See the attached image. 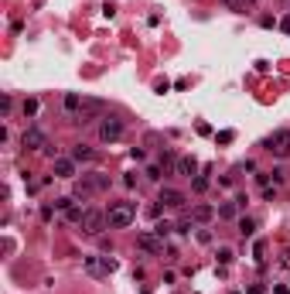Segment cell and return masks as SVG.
Listing matches in <instances>:
<instances>
[{"mask_svg": "<svg viewBox=\"0 0 290 294\" xmlns=\"http://www.w3.org/2000/svg\"><path fill=\"white\" fill-rule=\"evenodd\" d=\"M99 192H109V175H103V171H96V175H82L79 181H75V199H92V195H99Z\"/></svg>", "mask_w": 290, "mask_h": 294, "instance_id": "cell-1", "label": "cell"}, {"mask_svg": "<svg viewBox=\"0 0 290 294\" xmlns=\"http://www.w3.org/2000/svg\"><path fill=\"white\" fill-rule=\"evenodd\" d=\"M106 219H109L113 229H127V226H133V219H137V206L133 202H113L109 212H106Z\"/></svg>", "mask_w": 290, "mask_h": 294, "instance_id": "cell-2", "label": "cell"}, {"mask_svg": "<svg viewBox=\"0 0 290 294\" xmlns=\"http://www.w3.org/2000/svg\"><path fill=\"white\" fill-rule=\"evenodd\" d=\"M106 222H109V219H106V212H99V209H85L79 226H82L85 236H99V233L106 229Z\"/></svg>", "mask_w": 290, "mask_h": 294, "instance_id": "cell-3", "label": "cell"}, {"mask_svg": "<svg viewBox=\"0 0 290 294\" xmlns=\"http://www.w3.org/2000/svg\"><path fill=\"white\" fill-rule=\"evenodd\" d=\"M123 130H127V123H123L120 117H103V123H99V141L113 144V141L123 137Z\"/></svg>", "mask_w": 290, "mask_h": 294, "instance_id": "cell-4", "label": "cell"}, {"mask_svg": "<svg viewBox=\"0 0 290 294\" xmlns=\"http://www.w3.org/2000/svg\"><path fill=\"white\" fill-rule=\"evenodd\" d=\"M157 202H160L164 209H185L188 195H185V192H178V188H171V185H160V192H157Z\"/></svg>", "mask_w": 290, "mask_h": 294, "instance_id": "cell-5", "label": "cell"}, {"mask_svg": "<svg viewBox=\"0 0 290 294\" xmlns=\"http://www.w3.org/2000/svg\"><path fill=\"white\" fill-rule=\"evenodd\" d=\"M266 150L273 157H290V130H277L266 137Z\"/></svg>", "mask_w": 290, "mask_h": 294, "instance_id": "cell-6", "label": "cell"}, {"mask_svg": "<svg viewBox=\"0 0 290 294\" xmlns=\"http://www.w3.org/2000/svg\"><path fill=\"white\" fill-rule=\"evenodd\" d=\"M21 147H24V150H45V147H48L45 130H41V127H27V130L21 134Z\"/></svg>", "mask_w": 290, "mask_h": 294, "instance_id": "cell-7", "label": "cell"}, {"mask_svg": "<svg viewBox=\"0 0 290 294\" xmlns=\"http://www.w3.org/2000/svg\"><path fill=\"white\" fill-rule=\"evenodd\" d=\"M137 246H140V250H147V253H154V257H160V253H164V239H160L154 229L137 236Z\"/></svg>", "mask_w": 290, "mask_h": 294, "instance_id": "cell-8", "label": "cell"}, {"mask_svg": "<svg viewBox=\"0 0 290 294\" xmlns=\"http://www.w3.org/2000/svg\"><path fill=\"white\" fill-rule=\"evenodd\" d=\"M85 270L92 274V277H99V274H113L116 270V260H109V257H85Z\"/></svg>", "mask_w": 290, "mask_h": 294, "instance_id": "cell-9", "label": "cell"}, {"mask_svg": "<svg viewBox=\"0 0 290 294\" xmlns=\"http://www.w3.org/2000/svg\"><path fill=\"white\" fill-rule=\"evenodd\" d=\"M52 171H55V178H75V161L72 157H55Z\"/></svg>", "mask_w": 290, "mask_h": 294, "instance_id": "cell-10", "label": "cell"}, {"mask_svg": "<svg viewBox=\"0 0 290 294\" xmlns=\"http://www.w3.org/2000/svg\"><path fill=\"white\" fill-rule=\"evenodd\" d=\"M178 175H185V178H195V175H198V161H195L191 154L178 157Z\"/></svg>", "mask_w": 290, "mask_h": 294, "instance_id": "cell-11", "label": "cell"}, {"mask_svg": "<svg viewBox=\"0 0 290 294\" xmlns=\"http://www.w3.org/2000/svg\"><path fill=\"white\" fill-rule=\"evenodd\" d=\"M160 168H164L167 175H171V171H178V157H174V150H171V147H164V150H160Z\"/></svg>", "mask_w": 290, "mask_h": 294, "instance_id": "cell-12", "label": "cell"}, {"mask_svg": "<svg viewBox=\"0 0 290 294\" xmlns=\"http://www.w3.org/2000/svg\"><path fill=\"white\" fill-rule=\"evenodd\" d=\"M92 157H96V150L89 144H75L72 147V161H92Z\"/></svg>", "mask_w": 290, "mask_h": 294, "instance_id": "cell-13", "label": "cell"}, {"mask_svg": "<svg viewBox=\"0 0 290 294\" xmlns=\"http://www.w3.org/2000/svg\"><path fill=\"white\" fill-rule=\"evenodd\" d=\"M191 216H195V222H212L215 219V209H212V206H195Z\"/></svg>", "mask_w": 290, "mask_h": 294, "instance_id": "cell-14", "label": "cell"}, {"mask_svg": "<svg viewBox=\"0 0 290 294\" xmlns=\"http://www.w3.org/2000/svg\"><path fill=\"white\" fill-rule=\"evenodd\" d=\"M236 212H239V202H236V199L218 206V216H222V219H236Z\"/></svg>", "mask_w": 290, "mask_h": 294, "instance_id": "cell-15", "label": "cell"}, {"mask_svg": "<svg viewBox=\"0 0 290 294\" xmlns=\"http://www.w3.org/2000/svg\"><path fill=\"white\" fill-rule=\"evenodd\" d=\"M82 99H85V96L69 92V96H65V110H69V113H79V110H82Z\"/></svg>", "mask_w": 290, "mask_h": 294, "instance_id": "cell-16", "label": "cell"}, {"mask_svg": "<svg viewBox=\"0 0 290 294\" xmlns=\"http://www.w3.org/2000/svg\"><path fill=\"white\" fill-rule=\"evenodd\" d=\"M253 233H256V222H253V219H246V216H242V219H239V236H242V239H249Z\"/></svg>", "mask_w": 290, "mask_h": 294, "instance_id": "cell-17", "label": "cell"}, {"mask_svg": "<svg viewBox=\"0 0 290 294\" xmlns=\"http://www.w3.org/2000/svg\"><path fill=\"white\" fill-rule=\"evenodd\" d=\"M174 229H178V233H185V236H188V233H191V229H195V216H181V219H178V226H174Z\"/></svg>", "mask_w": 290, "mask_h": 294, "instance_id": "cell-18", "label": "cell"}, {"mask_svg": "<svg viewBox=\"0 0 290 294\" xmlns=\"http://www.w3.org/2000/svg\"><path fill=\"white\" fill-rule=\"evenodd\" d=\"M21 113H24V117H34V113H38V99H24V103H21Z\"/></svg>", "mask_w": 290, "mask_h": 294, "instance_id": "cell-19", "label": "cell"}, {"mask_svg": "<svg viewBox=\"0 0 290 294\" xmlns=\"http://www.w3.org/2000/svg\"><path fill=\"white\" fill-rule=\"evenodd\" d=\"M164 175H167V171H164L160 164H150V168H147V178H150V181H160Z\"/></svg>", "mask_w": 290, "mask_h": 294, "instance_id": "cell-20", "label": "cell"}, {"mask_svg": "<svg viewBox=\"0 0 290 294\" xmlns=\"http://www.w3.org/2000/svg\"><path fill=\"white\" fill-rule=\"evenodd\" d=\"M218 264H222V267H225V264H232V257H236V253H232V250H229V246H218Z\"/></svg>", "mask_w": 290, "mask_h": 294, "instance_id": "cell-21", "label": "cell"}, {"mask_svg": "<svg viewBox=\"0 0 290 294\" xmlns=\"http://www.w3.org/2000/svg\"><path fill=\"white\" fill-rule=\"evenodd\" d=\"M191 188H195V192H205V188H209V178H205V175H195V178H191Z\"/></svg>", "mask_w": 290, "mask_h": 294, "instance_id": "cell-22", "label": "cell"}, {"mask_svg": "<svg viewBox=\"0 0 290 294\" xmlns=\"http://www.w3.org/2000/svg\"><path fill=\"white\" fill-rule=\"evenodd\" d=\"M225 3H229V10H239V14H242V10H249L253 0H225Z\"/></svg>", "mask_w": 290, "mask_h": 294, "instance_id": "cell-23", "label": "cell"}, {"mask_svg": "<svg viewBox=\"0 0 290 294\" xmlns=\"http://www.w3.org/2000/svg\"><path fill=\"white\" fill-rule=\"evenodd\" d=\"M270 181H273L270 171H260V175H256V185H260V188H270Z\"/></svg>", "mask_w": 290, "mask_h": 294, "instance_id": "cell-24", "label": "cell"}, {"mask_svg": "<svg viewBox=\"0 0 290 294\" xmlns=\"http://www.w3.org/2000/svg\"><path fill=\"white\" fill-rule=\"evenodd\" d=\"M171 229H174V226H171V222H157V226H154V233H157V236H160V239H164V236H167V233H171Z\"/></svg>", "mask_w": 290, "mask_h": 294, "instance_id": "cell-25", "label": "cell"}, {"mask_svg": "<svg viewBox=\"0 0 290 294\" xmlns=\"http://www.w3.org/2000/svg\"><path fill=\"white\" fill-rule=\"evenodd\" d=\"M0 106H3V117H7V113H10V110H14V99H10V96H7V92H3V96H0Z\"/></svg>", "mask_w": 290, "mask_h": 294, "instance_id": "cell-26", "label": "cell"}, {"mask_svg": "<svg viewBox=\"0 0 290 294\" xmlns=\"http://www.w3.org/2000/svg\"><path fill=\"white\" fill-rule=\"evenodd\" d=\"M263 253H266V243H263V239H260V243H256V246H253V257H256V260H260V264H263Z\"/></svg>", "mask_w": 290, "mask_h": 294, "instance_id": "cell-27", "label": "cell"}, {"mask_svg": "<svg viewBox=\"0 0 290 294\" xmlns=\"http://www.w3.org/2000/svg\"><path fill=\"white\" fill-rule=\"evenodd\" d=\"M270 178H273V185H277V188H280V185H284V178H287V175H284V171H280V168H277V171H270Z\"/></svg>", "mask_w": 290, "mask_h": 294, "instance_id": "cell-28", "label": "cell"}, {"mask_svg": "<svg viewBox=\"0 0 290 294\" xmlns=\"http://www.w3.org/2000/svg\"><path fill=\"white\" fill-rule=\"evenodd\" d=\"M55 209H62V212H69V209H72V199H55Z\"/></svg>", "mask_w": 290, "mask_h": 294, "instance_id": "cell-29", "label": "cell"}, {"mask_svg": "<svg viewBox=\"0 0 290 294\" xmlns=\"http://www.w3.org/2000/svg\"><path fill=\"white\" fill-rule=\"evenodd\" d=\"M154 89H157V92H160V96H164V92H167V89H171V82H167V79H157V86H154Z\"/></svg>", "mask_w": 290, "mask_h": 294, "instance_id": "cell-30", "label": "cell"}, {"mask_svg": "<svg viewBox=\"0 0 290 294\" xmlns=\"http://www.w3.org/2000/svg\"><path fill=\"white\" fill-rule=\"evenodd\" d=\"M263 199H266V202H273V199H277V185H270V188H263Z\"/></svg>", "mask_w": 290, "mask_h": 294, "instance_id": "cell-31", "label": "cell"}, {"mask_svg": "<svg viewBox=\"0 0 290 294\" xmlns=\"http://www.w3.org/2000/svg\"><path fill=\"white\" fill-rule=\"evenodd\" d=\"M246 294H266V288H263V284H249V288H246Z\"/></svg>", "mask_w": 290, "mask_h": 294, "instance_id": "cell-32", "label": "cell"}, {"mask_svg": "<svg viewBox=\"0 0 290 294\" xmlns=\"http://www.w3.org/2000/svg\"><path fill=\"white\" fill-rule=\"evenodd\" d=\"M65 216H69V219H72V222H82V209H69Z\"/></svg>", "mask_w": 290, "mask_h": 294, "instance_id": "cell-33", "label": "cell"}, {"mask_svg": "<svg viewBox=\"0 0 290 294\" xmlns=\"http://www.w3.org/2000/svg\"><path fill=\"white\" fill-rule=\"evenodd\" d=\"M280 267H284V270H290V253H280Z\"/></svg>", "mask_w": 290, "mask_h": 294, "instance_id": "cell-34", "label": "cell"}, {"mask_svg": "<svg viewBox=\"0 0 290 294\" xmlns=\"http://www.w3.org/2000/svg\"><path fill=\"white\" fill-rule=\"evenodd\" d=\"M280 31H284V34H290V17H284V21H280Z\"/></svg>", "mask_w": 290, "mask_h": 294, "instance_id": "cell-35", "label": "cell"}]
</instances>
